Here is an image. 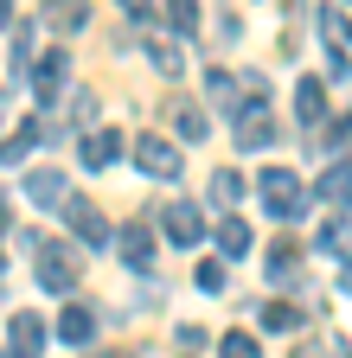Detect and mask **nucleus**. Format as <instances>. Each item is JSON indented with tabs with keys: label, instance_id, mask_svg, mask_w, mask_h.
<instances>
[{
	"label": "nucleus",
	"instance_id": "nucleus-1",
	"mask_svg": "<svg viewBox=\"0 0 352 358\" xmlns=\"http://www.w3.org/2000/svg\"><path fill=\"white\" fill-rule=\"evenodd\" d=\"M256 192H262V211H269L276 224H301L307 211H314V199L301 192V179H295L288 166H262V179H256Z\"/></svg>",
	"mask_w": 352,
	"mask_h": 358
},
{
	"label": "nucleus",
	"instance_id": "nucleus-2",
	"mask_svg": "<svg viewBox=\"0 0 352 358\" xmlns=\"http://www.w3.org/2000/svg\"><path fill=\"white\" fill-rule=\"evenodd\" d=\"M32 282L45 288V294H71V288L83 282V256H77L71 243H45V250H38V268H32Z\"/></svg>",
	"mask_w": 352,
	"mask_h": 358
},
{
	"label": "nucleus",
	"instance_id": "nucleus-3",
	"mask_svg": "<svg viewBox=\"0 0 352 358\" xmlns=\"http://www.w3.org/2000/svg\"><path fill=\"white\" fill-rule=\"evenodd\" d=\"M154 211V224H160V237L167 243H180V250H192L199 237H205V217H199V205H186V199H173V205H148Z\"/></svg>",
	"mask_w": 352,
	"mask_h": 358
},
{
	"label": "nucleus",
	"instance_id": "nucleus-4",
	"mask_svg": "<svg viewBox=\"0 0 352 358\" xmlns=\"http://www.w3.org/2000/svg\"><path fill=\"white\" fill-rule=\"evenodd\" d=\"M135 166L148 173V179H180V148L167 141V134H135Z\"/></svg>",
	"mask_w": 352,
	"mask_h": 358
},
{
	"label": "nucleus",
	"instance_id": "nucleus-5",
	"mask_svg": "<svg viewBox=\"0 0 352 358\" xmlns=\"http://www.w3.org/2000/svg\"><path fill=\"white\" fill-rule=\"evenodd\" d=\"M45 352V320L38 313H7V358H38Z\"/></svg>",
	"mask_w": 352,
	"mask_h": 358
},
{
	"label": "nucleus",
	"instance_id": "nucleus-6",
	"mask_svg": "<svg viewBox=\"0 0 352 358\" xmlns=\"http://www.w3.org/2000/svg\"><path fill=\"white\" fill-rule=\"evenodd\" d=\"M26 205H38V211H58V205H71V179H64L58 166H45V173H26Z\"/></svg>",
	"mask_w": 352,
	"mask_h": 358
},
{
	"label": "nucleus",
	"instance_id": "nucleus-7",
	"mask_svg": "<svg viewBox=\"0 0 352 358\" xmlns=\"http://www.w3.org/2000/svg\"><path fill=\"white\" fill-rule=\"evenodd\" d=\"M115 256H122V268L148 275V268H154V231H148V224H128V231H115Z\"/></svg>",
	"mask_w": 352,
	"mask_h": 358
},
{
	"label": "nucleus",
	"instance_id": "nucleus-8",
	"mask_svg": "<svg viewBox=\"0 0 352 358\" xmlns=\"http://www.w3.org/2000/svg\"><path fill=\"white\" fill-rule=\"evenodd\" d=\"M64 224H71V237H77L83 250H103V243H109V224L97 217V205H83V199L64 205Z\"/></svg>",
	"mask_w": 352,
	"mask_h": 358
},
{
	"label": "nucleus",
	"instance_id": "nucleus-9",
	"mask_svg": "<svg viewBox=\"0 0 352 358\" xmlns=\"http://www.w3.org/2000/svg\"><path fill=\"white\" fill-rule=\"evenodd\" d=\"M64 71H71V52H45V58L32 64V96H38V109H52V103H58Z\"/></svg>",
	"mask_w": 352,
	"mask_h": 358
},
{
	"label": "nucleus",
	"instance_id": "nucleus-10",
	"mask_svg": "<svg viewBox=\"0 0 352 358\" xmlns=\"http://www.w3.org/2000/svg\"><path fill=\"white\" fill-rule=\"evenodd\" d=\"M314 199H321V205H333L339 217L352 211V160H333V166L321 173V186H314Z\"/></svg>",
	"mask_w": 352,
	"mask_h": 358
},
{
	"label": "nucleus",
	"instance_id": "nucleus-11",
	"mask_svg": "<svg viewBox=\"0 0 352 358\" xmlns=\"http://www.w3.org/2000/svg\"><path fill=\"white\" fill-rule=\"evenodd\" d=\"M295 122H301V128H321V122H327V83H321V77H301V83H295Z\"/></svg>",
	"mask_w": 352,
	"mask_h": 358
},
{
	"label": "nucleus",
	"instance_id": "nucleus-12",
	"mask_svg": "<svg viewBox=\"0 0 352 358\" xmlns=\"http://www.w3.org/2000/svg\"><path fill=\"white\" fill-rule=\"evenodd\" d=\"M141 52H148V64H154L160 77H180V71H186V52H180V38H173V32H148Z\"/></svg>",
	"mask_w": 352,
	"mask_h": 358
},
{
	"label": "nucleus",
	"instance_id": "nucleus-13",
	"mask_svg": "<svg viewBox=\"0 0 352 358\" xmlns=\"http://www.w3.org/2000/svg\"><path fill=\"white\" fill-rule=\"evenodd\" d=\"M205 199H211V211L237 217V199H244V173H237V166H218V173H211V186H205Z\"/></svg>",
	"mask_w": 352,
	"mask_h": 358
},
{
	"label": "nucleus",
	"instance_id": "nucleus-14",
	"mask_svg": "<svg viewBox=\"0 0 352 358\" xmlns=\"http://www.w3.org/2000/svg\"><path fill=\"white\" fill-rule=\"evenodd\" d=\"M58 339H64V345H90V339H97V307L71 301V307L58 313Z\"/></svg>",
	"mask_w": 352,
	"mask_h": 358
},
{
	"label": "nucleus",
	"instance_id": "nucleus-15",
	"mask_svg": "<svg viewBox=\"0 0 352 358\" xmlns=\"http://www.w3.org/2000/svg\"><path fill=\"white\" fill-rule=\"evenodd\" d=\"M115 154H122V134H115V128H97V134H83V148H77V160L90 166V173L115 166Z\"/></svg>",
	"mask_w": 352,
	"mask_h": 358
},
{
	"label": "nucleus",
	"instance_id": "nucleus-16",
	"mask_svg": "<svg viewBox=\"0 0 352 358\" xmlns=\"http://www.w3.org/2000/svg\"><path fill=\"white\" fill-rule=\"evenodd\" d=\"M218 256H225V262H237V256H250V224L244 217H218Z\"/></svg>",
	"mask_w": 352,
	"mask_h": 358
},
{
	"label": "nucleus",
	"instance_id": "nucleus-17",
	"mask_svg": "<svg viewBox=\"0 0 352 358\" xmlns=\"http://www.w3.org/2000/svg\"><path fill=\"white\" fill-rule=\"evenodd\" d=\"M231 141H237V154H262V148H276V141H282V128L262 115V122H250V128H231Z\"/></svg>",
	"mask_w": 352,
	"mask_h": 358
},
{
	"label": "nucleus",
	"instance_id": "nucleus-18",
	"mask_svg": "<svg viewBox=\"0 0 352 358\" xmlns=\"http://www.w3.org/2000/svg\"><path fill=\"white\" fill-rule=\"evenodd\" d=\"M256 327L262 333H301V313L288 301H269V307H256Z\"/></svg>",
	"mask_w": 352,
	"mask_h": 358
},
{
	"label": "nucleus",
	"instance_id": "nucleus-19",
	"mask_svg": "<svg viewBox=\"0 0 352 358\" xmlns=\"http://www.w3.org/2000/svg\"><path fill=\"white\" fill-rule=\"evenodd\" d=\"M173 134H180V141H205V134H211V122L199 115V103H173Z\"/></svg>",
	"mask_w": 352,
	"mask_h": 358
},
{
	"label": "nucleus",
	"instance_id": "nucleus-20",
	"mask_svg": "<svg viewBox=\"0 0 352 358\" xmlns=\"http://www.w3.org/2000/svg\"><path fill=\"white\" fill-rule=\"evenodd\" d=\"M167 32L173 38H192L199 32V7H192V0H173V7H167Z\"/></svg>",
	"mask_w": 352,
	"mask_h": 358
},
{
	"label": "nucleus",
	"instance_id": "nucleus-21",
	"mask_svg": "<svg viewBox=\"0 0 352 358\" xmlns=\"http://www.w3.org/2000/svg\"><path fill=\"white\" fill-rule=\"evenodd\" d=\"M339 250H346V217H327L314 231V256H339Z\"/></svg>",
	"mask_w": 352,
	"mask_h": 358
},
{
	"label": "nucleus",
	"instance_id": "nucleus-22",
	"mask_svg": "<svg viewBox=\"0 0 352 358\" xmlns=\"http://www.w3.org/2000/svg\"><path fill=\"white\" fill-rule=\"evenodd\" d=\"M32 148H38V128H32V122H26V128H13V134H7V166H26V154H32Z\"/></svg>",
	"mask_w": 352,
	"mask_h": 358
},
{
	"label": "nucleus",
	"instance_id": "nucleus-23",
	"mask_svg": "<svg viewBox=\"0 0 352 358\" xmlns=\"http://www.w3.org/2000/svg\"><path fill=\"white\" fill-rule=\"evenodd\" d=\"M64 109H71V122H77L83 134H97V96H90V90H77V96H71Z\"/></svg>",
	"mask_w": 352,
	"mask_h": 358
},
{
	"label": "nucleus",
	"instance_id": "nucleus-24",
	"mask_svg": "<svg viewBox=\"0 0 352 358\" xmlns=\"http://www.w3.org/2000/svg\"><path fill=\"white\" fill-rule=\"evenodd\" d=\"M45 26H52V32H83V26H90V13H83V7H52Z\"/></svg>",
	"mask_w": 352,
	"mask_h": 358
},
{
	"label": "nucleus",
	"instance_id": "nucleus-25",
	"mask_svg": "<svg viewBox=\"0 0 352 358\" xmlns=\"http://www.w3.org/2000/svg\"><path fill=\"white\" fill-rule=\"evenodd\" d=\"M218 358H262V352H256L250 333H225V339H218Z\"/></svg>",
	"mask_w": 352,
	"mask_h": 358
},
{
	"label": "nucleus",
	"instance_id": "nucleus-26",
	"mask_svg": "<svg viewBox=\"0 0 352 358\" xmlns=\"http://www.w3.org/2000/svg\"><path fill=\"white\" fill-rule=\"evenodd\" d=\"M199 294H225V262H199Z\"/></svg>",
	"mask_w": 352,
	"mask_h": 358
},
{
	"label": "nucleus",
	"instance_id": "nucleus-27",
	"mask_svg": "<svg viewBox=\"0 0 352 358\" xmlns=\"http://www.w3.org/2000/svg\"><path fill=\"white\" fill-rule=\"evenodd\" d=\"M211 38H218V45H237V38H244V20H237V13H218Z\"/></svg>",
	"mask_w": 352,
	"mask_h": 358
},
{
	"label": "nucleus",
	"instance_id": "nucleus-28",
	"mask_svg": "<svg viewBox=\"0 0 352 358\" xmlns=\"http://www.w3.org/2000/svg\"><path fill=\"white\" fill-rule=\"evenodd\" d=\"M346 154H352V109L333 122V160H346Z\"/></svg>",
	"mask_w": 352,
	"mask_h": 358
},
{
	"label": "nucleus",
	"instance_id": "nucleus-29",
	"mask_svg": "<svg viewBox=\"0 0 352 358\" xmlns=\"http://www.w3.org/2000/svg\"><path fill=\"white\" fill-rule=\"evenodd\" d=\"M339 294H352V256H346V268H339Z\"/></svg>",
	"mask_w": 352,
	"mask_h": 358
},
{
	"label": "nucleus",
	"instance_id": "nucleus-30",
	"mask_svg": "<svg viewBox=\"0 0 352 358\" xmlns=\"http://www.w3.org/2000/svg\"><path fill=\"white\" fill-rule=\"evenodd\" d=\"M97 358H115V352H97Z\"/></svg>",
	"mask_w": 352,
	"mask_h": 358
},
{
	"label": "nucleus",
	"instance_id": "nucleus-31",
	"mask_svg": "<svg viewBox=\"0 0 352 358\" xmlns=\"http://www.w3.org/2000/svg\"><path fill=\"white\" fill-rule=\"evenodd\" d=\"M346 38H352V26H346Z\"/></svg>",
	"mask_w": 352,
	"mask_h": 358
}]
</instances>
